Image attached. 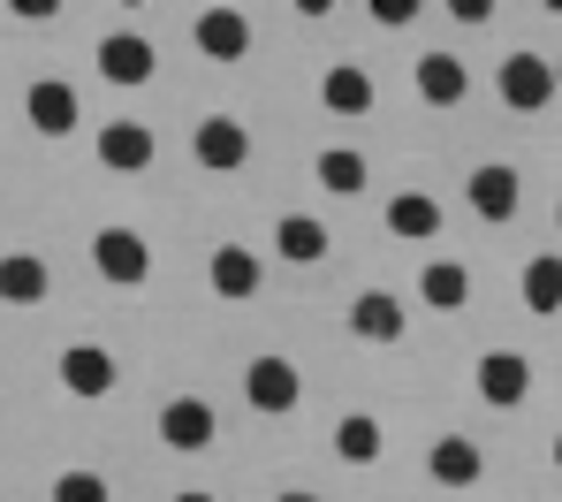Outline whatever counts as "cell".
Segmentation results:
<instances>
[{
	"instance_id": "ffe728a7",
	"label": "cell",
	"mask_w": 562,
	"mask_h": 502,
	"mask_svg": "<svg viewBox=\"0 0 562 502\" xmlns=\"http://www.w3.org/2000/svg\"><path fill=\"white\" fill-rule=\"evenodd\" d=\"M274 252L289 259V267H319V259H327V228H319L312 213H289V221L274 228Z\"/></svg>"
},
{
	"instance_id": "7a4b0ae2",
	"label": "cell",
	"mask_w": 562,
	"mask_h": 502,
	"mask_svg": "<svg viewBox=\"0 0 562 502\" xmlns=\"http://www.w3.org/2000/svg\"><path fill=\"white\" fill-rule=\"evenodd\" d=\"M92 267L114 282V290H137V282L153 275V244H145L137 228H99L92 236Z\"/></svg>"
},
{
	"instance_id": "ba28073f",
	"label": "cell",
	"mask_w": 562,
	"mask_h": 502,
	"mask_svg": "<svg viewBox=\"0 0 562 502\" xmlns=\"http://www.w3.org/2000/svg\"><path fill=\"white\" fill-rule=\"evenodd\" d=\"M190 38H198L205 62H244V54H251V15H244V8H205V15L190 23Z\"/></svg>"
},
{
	"instance_id": "d6986e66",
	"label": "cell",
	"mask_w": 562,
	"mask_h": 502,
	"mask_svg": "<svg viewBox=\"0 0 562 502\" xmlns=\"http://www.w3.org/2000/svg\"><path fill=\"white\" fill-rule=\"evenodd\" d=\"M319 100L335 107V114H373V77H366L358 62H335V69L319 77Z\"/></svg>"
},
{
	"instance_id": "603a6c76",
	"label": "cell",
	"mask_w": 562,
	"mask_h": 502,
	"mask_svg": "<svg viewBox=\"0 0 562 502\" xmlns=\"http://www.w3.org/2000/svg\"><path fill=\"white\" fill-rule=\"evenodd\" d=\"M525 312H562V259L555 252L525 259Z\"/></svg>"
},
{
	"instance_id": "3957f363",
	"label": "cell",
	"mask_w": 562,
	"mask_h": 502,
	"mask_svg": "<svg viewBox=\"0 0 562 502\" xmlns=\"http://www.w3.org/2000/svg\"><path fill=\"white\" fill-rule=\"evenodd\" d=\"M213 434H221V419H213V403H205V397H168V403H160V442H168L176 457H205Z\"/></svg>"
},
{
	"instance_id": "4316f807",
	"label": "cell",
	"mask_w": 562,
	"mask_h": 502,
	"mask_svg": "<svg viewBox=\"0 0 562 502\" xmlns=\"http://www.w3.org/2000/svg\"><path fill=\"white\" fill-rule=\"evenodd\" d=\"M449 15H457V23H486V15H494V0H457Z\"/></svg>"
},
{
	"instance_id": "277c9868",
	"label": "cell",
	"mask_w": 562,
	"mask_h": 502,
	"mask_svg": "<svg viewBox=\"0 0 562 502\" xmlns=\"http://www.w3.org/2000/svg\"><path fill=\"white\" fill-rule=\"evenodd\" d=\"M153 69H160V46H153L145 31H106V38H99V77H106V85L130 92V85H153Z\"/></svg>"
},
{
	"instance_id": "83f0119b",
	"label": "cell",
	"mask_w": 562,
	"mask_h": 502,
	"mask_svg": "<svg viewBox=\"0 0 562 502\" xmlns=\"http://www.w3.org/2000/svg\"><path fill=\"white\" fill-rule=\"evenodd\" d=\"M274 502H319V495H312V488H281Z\"/></svg>"
},
{
	"instance_id": "4fadbf2b",
	"label": "cell",
	"mask_w": 562,
	"mask_h": 502,
	"mask_svg": "<svg viewBox=\"0 0 562 502\" xmlns=\"http://www.w3.org/2000/svg\"><path fill=\"white\" fill-rule=\"evenodd\" d=\"M426 472H434L441 488H479V480H486V449H479L471 434H441V442L426 449Z\"/></svg>"
},
{
	"instance_id": "8992f818",
	"label": "cell",
	"mask_w": 562,
	"mask_h": 502,
	"mask_svg": "<svg viewBox=\"0 0 562 502\" xmlns=\"http://www.w3.org/2000/svg\"><path fill=\"white\" fill-rule=\"evenodd\" d=\"M296 397H304V373H296L289 358H251V366H244V403H251V411L281 419V411H296Z\"/></svg>"
},
{
	"instance_id": "9a60e30c",
	"label": "cell",
	"mask_w": 562,
	"mask_h": 502,
	"mask_svg": "<svg viewBox=\"0 0 562 502\" xmlns=\"http://www.w3.org/2000/svg\"><path fill=\"white\" fill-rule=\"evenodd\" d=\"M350 335H366V343H403V298H395V290H358V298H350Z\"/></svg>"
},
{
	"instance_id": "5b68a950",
	"label": "cell",
	"mask_w": 562,
	"mask_h": 502,
	"mask_svg": "<svg viewBox=\"0 0 562 502\" xmlns=\"http://www.w3.org/2000/svg\"><path fill=\"white\" fill-rule=\"evenodd\" d=\"M190 153H198V168H213V176H236V168L251 160V130H244L236 114H205V122L190 130Z\"/></svg>"
},
{
	"instance_id": "1f68e13d",
	"label": "cell",
	"mask_w": 562,
	"mask_h": 502,
	"mask_svg": "<svg viewBox=\"0 0 562 502\" xmlns=\"http://www.w3.org/2000/svg\"><path fill=\"white\" fill-rule=\"evenodd\" d=\"M555 228H562V205H555Z\"/></svg>"
},
{
	"instance_id": "7402d4cb",
	"label": "cell",
	"mask_w": 562,
	"mask_h": 502,
	"mask_svg": "<svg viewBox=\"0 0 562 502\" xmlns=\"http://www.w3.org/2000/svg\"><path fill=\"white\" fill-rule=\"evenodd\" d=\"M312 176H319L335 199H358V191H366V153H350V145H327V153L312 160Z\"/></svg>"
},
{
	"instance_id": "2e32d148",
	"label": "cell",
	"mask_w": 562,
	"mask_h": 502,
	"mask_svg": "<svg viewBox=\"0 0 562 502\" xmlns=\"http://www.w3.org/2000/svg\"><path fill=\"white\" fill-rule=\"evenodd\" d=\"M387 236L434 244V236H441V205L426 199V191H395V199H387Z\"/></svg>"
},
{
	"instance_id": "484cf974",
	"label": "cell",
	"mask_w": 562,
	"mask_h": 502,
	"mask_svg": "<svg viewBox=\"0 0 562 502\" xmlns=\"http://www.w3.org/2000/svg\"><path fill=\"white\" fill-rule=\"evenodd\" d=\"M373 23H387V31L418 23V0H373Z\"/></svg>"
},
{
	"instance_id": "52a82bcc",
	"label": "cell",
	"mask_w": 562,
	"mask_h": 502,
	"mask_svg": "<svg viewBox=\"0 0 562 502\" xmlns=\"http://www.w3.org/2000/svg\"><path fill=\"white\" fill-rule=\"evenodd\" d=\"M471 389L494 403V411H517V403L532 397V366H525L517 350H486V358L471 366Z\"/></svg>"
},
{
	"instance_id": "f546056e",
	"label": "cell",
	"mask_w": 562,
	"mask_h": 502,
	"mask_svg": "<svg viewBox=\"0 0 562 502\" xmlns=\"http://www.w3.org/2000/svg\"><path fill=\"white\" fill-rule=\"evenodd\" d=\"M555 465H562V434H555Z\"/></svg>"
},
{
	"instance_id": "cb8c5ba5",
	"label": "cell",
	"mask_w": 562,
	"mask_h": 502,
	"mask_svg": "<svg viewBox=\"0 0 562 502\" xmlns=\"http://www.w3.org/2000/svg\"><path fill=\"white\" fill-rule=\"evenodd\" d=\"M335 457H342V465H373V457H380V419L350 411V419L335 426Z\"/></svg>"
},
{
	"instance_id": "e0dca14e",
	"label": "cell",
	"mask_w": 562,
	"mask_h": 502,
	"mask_svg": "<svg viewBox=\"0 0 562 502\" xmlns=\"http://www.w3.org/2000/svg\"><path fill=\"white\" fill-rule=\"evenodd\" d=\"M46 290H54V275H46L38 252H8L0 259V304H46Z\"/></svg>"
},
{
	"instance_id": "7c38bea8",
	"label": "cell",
	"mask_w": 562,
	"mask_h": 502,
	"mask_svg": "<svg viewBox=\"0 0 562 502\" xmlns=\"http://www.w3.org/2000/svg\"><path fill=\"white\" fill-rule=\"evenodd\" d=\"M114 350H99V343H69L61 350V389L69 397H85V403H99V397H114Z\"/></svg>"
},
{
	"instance_id": "4dcf8cb0",
	"label": "cell",
	"mask_w": 562,
	"mask_h": 502,
	"mask_svg": "<svg viewBox=\"0 0 562 502\" xmlns=\"http://www.w3.org/2000/svg\"><path fill=\"white\" fill-rule=\"evenodd\" d=\"M555 85H562V62H555Z\"/></svg>"
},
{
	"instance_id": "5bb4252c",
	"label": "cell",
	"mask_w": 562,
	"mask_h": 502,
	"mask_svg": "<svg viewBox=\"0 0 562 502\" xmlns=\"http://www.w3.org/2000/svg\"><path fill=\"white\" fill-rule=\"evenodd\" d=\"M92 153H99V168H114V176H145L153 168V130L145 122H106Z\"/></svg>"
},
{
	"instance_id": "8fae6325",
	"label": "cell",
	"mask_w": 562,
	"mask_h": 502,
	"mask_svg": "<svg viewBox=\"0 0 562 502\" xmlns=\"http://www.w3.org/2000/svg\"><path fill=\"white\" fill-rule=\"evenodd\" d=\"M205 282H213V298L244 304V298H259L267 267H259V252H251V244H221V252L205 259Z\"/></svg>"
},
{
	"instance_id": "ac0fdd59",
	"label": "cell",
	"mask_w": 562,
	"mask_h": 502,
	"mask_svg": "<svg viewBox=\"0 0 562 502\" xmlns=\"http://www.w3.org/2000/svg\"><path fill=\"white\" fill-rule=\"evenodd\" d=\"M471 85H464V62L457 54H418V100L426 107H457Z\"/></svg>"
},
{
	"instance_id": "9c48e42d",
	"label": "cell",
	"mask_w": 562,
	"mask_h": 502,
	"mask_svg": "<svg viewBox=\"0 0 562 502\" xmlns=\"http://www.w3.org/2000/svg\"><path fill=\"white\" fill-rule=\"evenodd\" d=\"M23 114H31V130H38V137H69V130L85 122L77 85H61V77H38V85L23 92Z\"/></svg>"
},
{
	"instance_id": "6da1fadb",
	"label": "cell",
	"mask_w": 562,
	"mask_h": 502,
	"mask_svg": "<svg viewBox=\"0 0 562 502\" xmlns=\"http://www.w3.org/2000/svg\"><path fill=\"white\" fill-rule=\"evenodd\" d=\"M494 92H502V107H517V114H540V107L555 100V62L548 54H509L502 69H494Z\"/></svg>"
},
{
	"instance_id": "f1b7e54d",
	"label": "cell",
	"mask_w": 562,
	"mask_h": 502,
	"mask_svg": "<svg viewBox=\"0 0 562 502\" xmlns=\"http://www.w3.org/2000/svg\"><path fill=\"white\" fill-rule=\"evenodd\" d=\"M176 502H213V495H205V488H183V495H176Z\"/></svg>"
},
{
	"instance_id": "44dd1931",
	"label": "cell",
	"mask_w": 562,
	"mask_h": 502,
	"mask_svg": "<svg viewBox=\"0 0 562 502\" xmlns=\"http://www.w3.org/2000/svg\"><path fill=\"white\" fill-rule=\"evenodd\" d=\"M418 298L434 304V312H464V304H471V267H457V259H434V267L418 275Z\"/></svg>"
},
{
	"instance_id": "d4e9b609",
	"label": "cell",
	"mask_w": 562,
	"mask_h": 502,
	"mask_svg": "<svg viewBox=\"0 0 562 502\" xmlns=\"http://www.w3.org/2000/svg\"><path fill=\"white\" fill-rule=\"evenodd\" d=\"M54 502H114V495H106L99 472H61V480H54Z\"/></svg>"
},
{
	"instance_id": "30bf717a",
	"label": "cell",
	"mask_w": 562,
	"mask_h": 502,
	"mask_svg": "<svg viewBox=\"0 0 562 502\" xmlns=\"http://www.w3.org/2000/svg\"><path fill=\"white\" fill-rule=\"evenodd\" d=\"M464 199L479 221H517V199H525V183H517V168L509 160H486V168H471Z\"/></svg>"
}]
</instances>
